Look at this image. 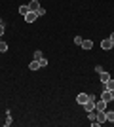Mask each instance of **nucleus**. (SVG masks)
<instances>
[{
    "label": "nucleus",
    "mask_w": 114,
    "mask_h": 127,
    "mask_svg": "<svg viewBox=\"0 0 114 127\" xmlns=\"http://www.w3.org/2000/svg\"><path fill=\"white\" fill-rule=\"evenodd\" d=\"M109 40H110V42H114V32L110 34V38H109Z\"/></svg>",
    "instance_id": "412c9836"
},
{
    "label": "nucleus",
    "mask_w": 114,
    "mask_h": 127,
    "mask_svg": "<svg viewBox=\"0 0 114 127\" xmlns=\"http://www.w3.org/2000/svg\"><path fill=\"white\" fill-rule=\"evenodd\" d=\"M82 42H84V38H82V36H76L74 38V44H76V46H82Z\"/></svg>",
    "instance_id": "dca6fc26"
},
{
    "label": "nucleus",
    "mask_w": 114,
    "mask_h": 127,
    "mask_svg": "<svg viewBox=\"0 0 114 127\" xmlns=\"http://www.w3.org/2000/svg\"><path fill=\"white\" fill-rule=\"evenodd\" d=\"M2 34H4V25H0V38H2Z\"/></svg>",
    "instance_id": "aec40b11"
},
{
    "label": "nucleus",
    "mask_w": 114,
    "mask_h": 127,
    "mask_svg": "<svg viewBox=\"0 0 114 127\" xmlns=\"http://www.w3.org/2000/svg\"><path fill=\"white\" fill-rule=\"evenodd\" d=\"M36 17H38L36 11H29L27 15H25V21H27V23H34V21H36Z\"/></svg>",
    "instance_id": "20e7f679"
},
{
    "label": "nucleus",
    "mask_w": 114,
    "mask_h": 127,
    "mask_svg": "<svg viewBox=\"0 0 114 127\" xmlns=\"http://www.w3.org/2000/svg\"><path fill=\"white\" fill-rule=\"evenodd\" d=\"M105 87H107V89H109V91H114V80L110 78L109 82H107V84H105Z\"/></svg>",
    "instance_id": "f8f14e48"
},
{
    "label": "nucleus",
    "mask_w": 114,
    "mask_h": 127,
    "mask_svg": "<svg viewBox=\"0 0 114 127\" xmlns=\"http://www.w3.org/2000/svg\"><path fill=\"white\" fill-rule=\"evenodd\" d=\"M95 122H99V125L105 123L107 122V114H105V112H97V120H95Z\"/></svg>",
    "instance_id": "0eeeda50"
},
{
    "label": "nucleus",
    "mask_w": 114,
    "mask_h": 127,
    "mask_svg": "<svg viewBox=\"0 0 114 127\" xmlns=\"http://www.w3.org/2000/svg\"><path fill=\"white\" fill-rule=\"evenodd\" d=\"M44 55H42V51H34V61H40Z\"/></svg>",
    "instance_id": "2eb2a0df"
},
{
    "label": "nucleus",
    "mask_w": 114,
    "mask_h": 127,
    "mask_svg": "<svg viewBox=\"0 0 114 127\" xmlns=\"http://www.w3.org/2000/svg\"><path fill=\"white\" fill-rule=\"evenodd\" d=\"M101 48H103L105 51H107V49H112V42L107 38V40H103V42H101Z\"/></svg>",
    "instance_id": "6e6552de"
},
{
    "label": "nucleus",
    "mask_w": 114,
    "mask_h": 127,
    "mask_svg": "<svg viewBox=\"0 0 114 127\" xmlns=\"http://www.w3.org/2000/svg\"><path fill=\"white\" fill-rule=\"evenodd\" d=\"M105 114H107V122L112 123V122H114V112H112V110H109V112H105Z\"/></svg>",
    "instance_id": "ddd939ff"
},
{
    "label": "nucleus",
    "mask_w": 114,
    "mask_h": 127,
    "mask_svg": "<svg viewBox=\"0 0 114 127\" xmlns=\"http://www.w3.org/2000/svg\"><path fill=\"white\" fill-rule=\"evenodd\" d=\"M4 125H6V127H8V125H11V116H10V112H8V118H6Z\"/></svg>",
    "instance_id": "f3484780"
},
{
    "label": "nucleus",
    "mask_w": 114,
    "mask_h": 127,
    "mask_svg": "<svg viewBox=\"0 0 114 127\" xmlns=\"http://www.w3.org/2000/svg\"><path fill=\"white\" fill-rule=\"evenodd\" d=\"M40 68V61H31V63H29V70H38Z\"/></svg>",
    "instance_id": "1a4fd4ad"
},
{
    "label": "nucleus",
    "mask_w": 114,
    "mask_h": 127,
    "mask_svg": "<svg viewBox=\"0 0 114 127\" xmlns=\"http://www.w3.org/2000/svg\"><path fill=\"white\" fill-rule=\"evenodd\" d=\"M29 11H31V10H29V6H19V13H21V15H23V17L27 15Z\"/></svg>",
    "instance_id": "9b49d317"
},
{
    "label": "nucleus",
    "mask_w": 114,
    "mask_h": 127,
    "mask_svg": "<svg viewBox=\"0 0 114 127\" xmlns=\"http://www.w3.org/2000/svg\"><path fill=\"white\" fill-rule=\"evenodd\" d=\"M6 51H8V44L0 40V53H6Z\"/></svg>",
    "instance_id": "4468645a"
},
{
    "label": "nucleus",
    "mask_w": 114,
    "mask_h": 127,
    "mask_svg": "<svg viewBox=\"0 0 114 127\" xmlns=\"http://www.w3.org/2000/svg\"><path fill=\"white\" fill-rule=\"evenodd\" d=\"M40 8H42V6H40L38 0H31V2H29V10H31V11H38Z\"/></svg>",
    "instance_id": "f03ea898"
},
{
    "label": "nucleus",
    "mask_w": 114,
    "mask_h": 127,
    "mask_svg": "<svg viewBox=\"0 0 114 127\" xmlns=\"http://www.w3.org/2000/svg\"><path fill=\"white\" fill-rule=\"evenodd\" d=\"M112 49H114V42H112Z\"/></svg>",
    "instance_id": "b1692460"
},
{
    "label": "nucleus",
    "mask_w": 114,
    "mask_h": 127,
    "mask_svg": "<svg viewBox=\"0 0 114 127\" xmlns=\"http://www.w3.org/2000/svg\"><path fill=\"white\" fill-rule=\"evenodd\" d=\"M101 99H103V101H107V102H110V101H112V91L105 89L103 93H101Z\"/></svg>",
    "instance_id": "39448f33"
},
{
    "label": "nucleus",
    "mask_w": 114,
    "mask_h": 127,
    "mask_svg": "<svg viewBox=\"0 0 114 127\" xmlns=\"http://www.w3.org/2000/svg\"><path fill=\"white\" fill-rule=\"evenodd\" d=\"M95 72H97V74H101V72H103V66H101V64H97V66H95Z\"/></svg>",
    "instance_id": "a211bd4d"
},
{
    "label": "nucleus",
    "mask_w": 114,
    "mask_h": 127,
    "mask_svg": "<svg viewBox=\"0 0 114 127\" xmlns=\"http://www.w3.org/2000/svg\"><path fill=\"white\" fill-rule=\"evenodd\" d=\"M99 80H101V84H107V82H109V80H110V74H109V72H105V70H103V72H101V74H99Z\"/></svg>",
    "instance_id": "423d86ee"
},
{
    "label": "nucleus",
    "mask_w": 114,
    "mask_h": 127,
    "mask_svg": "<svg viewBox=\"0 0 114 127\" xmlns=\"http://www.w3.org/2000/svg\"><path fill=\"white\" fill-rule=\"evenodd\" d=\"M40 66H48V61H46V59H44V57L40 59Z\"/></svg>",
    "instance_id": "6ab92c4d"
},
{
    "label": "nucleus",
    "mask_w": 114,
    "mask_h": 127,
    "mask_svg": "<svg viewBox=\"0 0 114 127\" xmlns=\"http://www.w3.org/2000/svg\"><path fill=\"white\" fill-rule=\"evenodd\" d=\"M112 101H114V91H112Z\"/></svg>",
    "instance_id": "5701e85b"
},
{
    "label": "nucleus",
    "mask_w": 114,
    "mask_h": 127,
    "mask_svg": "<svg viewBox=\"0 0 114 127\" xmlns=\"http://www.w3.org/2000/svg\"><path fill=\"white\" fill-rule=\"evenodd\" d=\"M80 48H84V49H91V48H93V42H91V40H84Z\"/></svg>",
    "instance_id": "9d476101"
},
{
    "label": "nucleus",
    "mask_w": 114,
    "mask_h": 127,
    "mask_svg": "<svg viewBox=\"0 0 114 127\" xmlns=\"http://www.w3.org/2000/svg\"><path fill=\"white\" fill-rule=\"evenodd\" d=\"M107 104H109L107 101L99 99V101H95V110H97V112H105V110H107Z\"/></svg>",
    "instance_id": "f257e3e1"
},
{
    "label": "nucleus",
    "mask_w": 114,
    "mask_h": 127,
    "mask_svg": "<svg viewBox=\"0 0 114 127\" xmlns=\"http://www.w3.org/2000/svg\"><path fill=\"white\" fill-rule=\"evenodd\" d=\"M76 102H78V104H86L87 102V93H78V95H76Z\"/></svg>",
    "instance_id": "7ed1b4c3"
},
{
    "label": "nucleus",
    "mask_w": 114,
    "mask_h": 127,
    "mask_svg": "<svg viewBox=\"0 0 114 127\" xmlns=\"http://www.w3.org/2000/svg\"><path fill=\"white\" fill-rule=\"evenodd\" d=\"M0 25H4V21H2V19H0Z\"/></svg>",
    "instance_id": "4be33fe9"
}]
</instances>
